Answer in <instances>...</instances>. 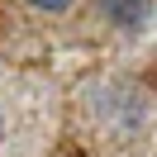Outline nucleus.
<instances>
[{
  "mask_svg": "<svg viewBox=\"0 0 157 157\" xmlns=\"http://www.w3.org/2000/svg\"><path fill=\"white\" fill-rule=\"evenodd\" d=\"M24 5H33V10H43V14H67L76 0H24Z\"/></svg>",
  "mask_w": 157,
  "mask_h": 157,
  "instance_id": "obj_2",
  "label": "nucleus"
},
{
  "mask_svg": "<svg viewBox=\"0 0 157 157\" xmlns=\"http://www.w3.org/2000/svg\"><path fill=\"white\" fill-rule=\"evenodd\" d=\"M0 138H5V119H0Z\"/></svg>",
  "mask_w": 157,
  "mask_h": 157,
  "instance_id": "obj_3",
  "label": "nucleus"
},
{
  "mask_svg": "<svg viewBox=\"0 0 157 157\" xmlns=\"http://www.w3.org/2000/svg\"><path fill=\"white\" fill-rule=\"evenodd\" d=\"M100 14L119 29H143L152 14V0H100Z\"/></svg>",
  "mask_w": 157,
  "mask_h": 157,
  "instance_id": "obj_1",
  "label": "nucleus"
}]
</instances>
